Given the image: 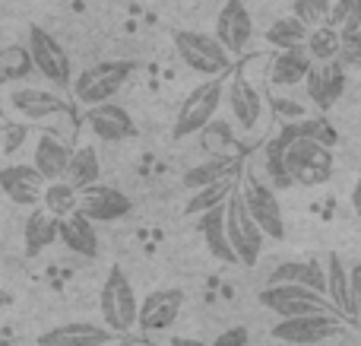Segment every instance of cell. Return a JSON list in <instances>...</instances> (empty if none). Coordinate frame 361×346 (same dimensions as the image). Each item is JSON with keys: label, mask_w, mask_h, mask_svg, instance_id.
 <instances>
[{"label": "cell", "mask_w": 361, "mask_h": 346, "mask_svg": "<svg viewBox=\"0 0 361 346\" xmlns=\"http://www.w3.org/2000/svg\"><path fill=\"white\" fill-rule=\"evenodd\" d=\"M305 89H307V99H311L317 108H333L339 95L345 93V67H343V61L314 64Z\"/></svg>", "instance_id": "obj_21"}, {"label": "cell", "mask_w": 361, "mask_h": 346, "mask_svg": "<svg viewBox=\"0 0 361 346\" xmlns=\"http://www.w3.org/2000/svg\"><path fill=\"white\" fill-rule=\"evenodd\" d=\"M70 159H73V150L67 143L54 137V133H38L35 146H32V165L38 169V175L48 184L54 181H67V169Z\"/></svg>", "instance_id": "obj_19"}, {"label": "cell", "mask_w": 361, "mask_h": 346, "mask_svg": "<svg viewBox=\"0 0 361 346\" xmlns=\"http://www.w3.org/2000/svg\"><path fill=\"white\" fill-rule=\"evenodd\" d=\"M44 188H48V181L38 175V169L32 162H10L0 169V191L16 207L38 210L44 201Z\"/></svg>", "instance_id": "obj_12"}, {"label": "cell", "mask_w": 361, "mask_h": 346, "mask_svg": "<svg viewBox=\"0 0 361 346\" xmlns=\"http://www.w3.org/2000/svg\"><path fill=\"white\" fill-rule=\"evenodd\" d=\"M352 207H355V213L361 216V172H358V181H355V188H352Z\"/></svg>", "instance_id": "obj_41"}, {"label": "cell", "mask_w": 361, "mask_h": 346, "mask_svg": "<svg viewBox=\"0 0 361 346\" xmlns=\"http://www.w3.org/2000/svg\"><path fill=\"white\" fill-rule=\"evenodd\" d=\"M209 346H250V334H247V328H228V330H222V334L216 337Z\"/></svg>", "instance_id": "obj_38"}, {"label": "cell", "mask_w": 361, "mask_h": 346, "mask_svg": "<svg viewBox=\"0 0 361 346\" xmlns=\"http://www.w3.org/2000/svg\"><path fill=\"white\" fill-rule=\"evenodd\" d=\"M263 169H267L273 188H295L292 175H288V169H286V146L276 137H269L267 146H263Z\"/></svg>", "instance_id": "obj_34"}, {"label": "cell", "mask_w": 361, "mask_h": 346, "mask_svg": "<svg viewBox=\"0 0 361 346\" xmlns=\"http://www.w3.org/2000/svg\"><path fill=\"white\" fill-rule=\"evenodd\" d=\"M99 178H102L99 153H95L92 143H80L73 150V159H70L67 181L73 184L76 191H86V188H92V184H99Z\"/></svg>", "instance_id": "obj_29"}, {"label": "cell", "mask_w": 361, "mask_h": 346, "mask_svg": "<svg viewBox=\"0 0 361 346\" xmlns=\"http://www.w3.org/2000/svg\"><path fill=\"white\" fill-rule=\"evenodd\" d=\"M114 340H121V337L114 330H108L105 324L70 321V324H57V328L44 330L38 337V346H111Z\"/></svg>", "instance_id": "obj_18"}, {"label": "cell", "mask_w": 361, "mask_h": 346, "mask_svg": "<svg viewBox=\"0 0 361 346\" xmlns=\"http://www.w3.org/2000/svg\"><path fill=\"white\" fill-rule=\"evenodd\" d=\"M169 346H209V343H203L200 337H171Z\"/></svg>", "instance_id": "obj_40"}, {"label": "cell", "mask_w": 361, "mask_h": 346, "mask_svg": "<svg viewBox=\"0 0 361 346\" xmlns=\"http://www.w3.org/2000/svg\"><path fill=\"white\" fill-rule=\"evenodd\" d=\"M238 184H241V172H235V175L222 178V181H216V184H209V188L193 191L190 201L184 203V213L187 216H197V220H200V216L209 213V210L225 207V203H228V197L238 191Z\"/></svg>", "instance_id": "obj_26"}, {"label": "cell", "mask_w": 361, "mask_h": 346, "mask_svg": "<svg viewBox=\"0 0 361 346\" xmlns=\"http://www.w3.org/2000/svg\"><path fill=\"white\" fill-rule=\"evenodd\" d=\"M184 290H156L140 302V321L137 330L143 334H165V330L175 328L178 315L184 311Z\"/></svg>", "instance_id": "obj_13"}, {"label": "cell", "mask_w": 361, "mask_h": 346, "mask_svg": "<svg viewBox=\"0 0 361 346\" xmlns=\"http://www.w3.org/2000/svg\"><path fill=\"white\" fill-rule=\"evenodd\" d=\"M225 89H228V86L222 83V76H219V80L197 83V89H193V93L180 102L178 118H175V133H171V137H175V140H187V137H193V133H203L206 127L216 121L219 108H222Z\"/></svg>", "instance_id": "obj_3"}, {"label": "cell", "mask_w": 361, "mask_h": 346, "mask_svg": "<svg viewBox=\"0 0 361 346\" xmlns=\"http://www.w3.org/2000/svg\"><path fill=\"white\" fill-rule=\"evenodd\" d=\"M330 25L336 32H358L361 29V0H336L330 10Z\"/></svg>", "instance_id": "obj_35"}, {"label": "cell", "mask_w": 361, "mask_h": 346, "mask_svg": "<svg viewBox=\"0 0 361 346\" xmlns=\"http://www.w3.org/2000/svg\"><path fill=\"white\" fill-rule=\"evenodd\" d=\"M257 299H260L263 309L273 311L279 321L305 318V315H339L330 299L307 290V286H263Z\"/></svg>", "instance_id": "obj_6"}, {"label": "cell", "mask_w": 361, "mask_h": 346, "mask_svg": "<svg viewBox=\"0 0 361 346\" xmlns=\"http://www.w3.org/2000/svg\"><path fill=\"white\" fill-rule=\"evenodd\" d=\"M99 311H102L105 328L114 330L118 337L137 330V321H140L137 292H133L130 280H127V273L121 270L118 264L108 267V277H105L102 292H99Z\"/></svg>", "instance_id": "obj_2"}, {"label": "cell", "mask_w": 361, "mask_h": 346, "mask_svg": "<svg viewBox=\"0 0 361 346\" xmlns=\"http://www.w3.org/2000/svg\"><path fill=\"white\" fill-rule=\"evenodd\" d=\"M314 70V57L307 48H292V51H276L269 61V86L276 89H295L307 83Z\"/></svg>", "instance_id": "obj_20"}, {"label": "cell", "mask_w": 361, "mask_h": 346, "mask_svg": "<svg viewBox=\"0 0 361 346\" xmlns=\"http://www.w3.org/2000/svg\"><path fill=\"white\" fill-rule=\"evenodd\" d=\"M29 48L32 61H35V73L44 76L48 83H54L57 89H73V73H70V57L63 51V44L57 42L51 32H44L42 25H29Z\"/></svg>", "instance_id": "obj_9"}, {"label": "cell", "mask_w": 361, "mask_h": 346, "mask_svg": "<svg viewBox=\"0 0 361 346\" xmlns=\"http://www.w3.org/2000/svg\"><path fill=\"white\" fill-rule=\"evenodd\" d=\"M29 73H35V61H32L25 44H6V48H0V86L4 83L25 80Z\"/></svg>", "instance_id": "obj_31"}, {"label": "cell", "mask_w": 361, "mask_h": 346, "mask_svg": "<svg viewBox=\"0 0 361 346\" xmlns=\"http://www.w3.org/2000/svg\"><path fill=\"white\" fill-rule=\"evenodd\" d=\"M54 241H61V220L51 216L44 207L32 210L23 222V248L25 258H38L44 254V248H51Z\"/></svg>", "instance_id": "obj_23"}, {"label": "cell", "mask_w": 361, "mask_h": 346, "mask_svg": "<svg viewBox=\"0 0 361 346\" xmlns=\"http://www.w3.org/2000/svg\"><path fill=\"white\" fill-rule=\"evenodd\" d=\"M273 105L279 108V112H286V114H298V118H301V105H292V102H276V99H273Z\"/></svg>", "instance_id": "obj_42"}, {"label": "cell", "mask_w": 361, "mask_h": 346, "mask_svg": "<svg viewBox=\"0 0 361 346\" xmlns=\"http://www.w3.org/2000/svg\"><path fill=\"white\" fill-rule=\"evenodd\" d=\"M267 286H307V290L326 296V270L320 261H282L269 273Z\"/></svg>", "instance_id": "obj_22"}, {"label": "cell", "mask_w": 361, "mask_h": 346, "mask_svg": "<svg viewBox=\"0 0 361 346\" xmlns=\"http://www.w3.org/2000/svg\"><path fill=\"white\" fill-rule=\"evenodd\" d=\"M282 146H286V169L295 184H301V188H320V184H326L333 178L336 156H333L330 143H324L317 137H295Z\"/></svg>", "instance_id": "obj_1"}, {"label": "cell", "mask_w": 361, "mask_h": 346, "mask_svg": "<svg viewBox=\"0 0 361 346\" xmlns=\"http://www.w3.org/2000/svg\"><path fill=\"white\" fill-rule=\"evenodd\" d=\"M225 229H228V241H231V248H235L238 264L254 267L263 254L267 235H263V229L254 222V216L247 213L241 191H235V194L228 197V203H225Z\"/></svg>", "instance_id": "obj_7"}, {"label": "cell", "mask_w": 361, "mask_h": 346, "mask_svg": "<svg viewBox=\"0 0 361 346\" xmlns=\"http://www.w3.org/2000/svg\"><path fill=\"white\" fill-rule=\"evenodd\" d=\"M343 67L358 70L361 67V29L358 32H345L343 35V54H339Z\"/></svg>", "instance_id": "obj_37"}, {"label": "cell", "mask_w": 361, "mask_h": 346, "mask_svg": "<svg viewBox=\"0 0 361 346\" xmlns=\"http://www.w3.org/2000/svg\"><path fill=\"white\" fill-rule=\"evenodd\" d=\"M349 290H352V321L361 324V264L349 270Z\"/></svg>", "instance_id": "obj_39"}, {"label": "cell", "mask_w": 361, "mask_h": 346, "mask_svg": "<svg viewBox=\"0 0 361 346\" xmlns=\"http://www.w3.org/2000/svg\"><path fill=\"white\" fill-rule=\"evenodd\" d=\"M86 124H89V131L95 133V140H105V143H121V140L137 137V121H133L130 112L121 108L118 102L86 108Z\"/></svg>", "instance_id": "obj_16"}, {"label": "cell", "mask_w": 361, "mask_h": 346, "mask_svg": "<svg viewBox=\"0 0 361 346\" xmlns=\"http://www.w3.org/2000/svg\"><path fill=\"white\" fill-rule=\"evenodd\" d=\"M6 112L13 121L23 124H42L51 121L57 114L67 112V102L54 93V89H42V86H16L6 93Z\"/></svg>", "instance_id": "obj_10"}, {"label": "cell", "mask_w": 361, "mask_h": 346, "mask_svg": "<svg viewBox=\"0 0 361 346\" xmlns=\"http://www.w3.org/2000/svg\"><path fill=\"white\" fill-rule=\"evenodd\" d=\"M235 172H238V165L231 156H212V159H206V162H197L193 169H187L180 184H184L187 191H200V188H209V184L235 175Z\"/></svg>", "instance_id": "obj_28"}, {"label": "cell", "mask_w": 361, "mask_h": 346, "mask_svg": "<svg viewBox=\"0 0 361 346\" xmlns=\"http://www.w3.org/2000/svg\"><path fill=\"white\" fill-rule=\"evenodd\" d=\"M42 207L48 210L51 216H57V220H67V216L80 213V191H76L70 181H54L44 188Z\"/></svg>", "instance_id": "obj_33"}, {"label": "cell", "mask_w": 361, "mask_h": 346, "mask_svg": "<svg viewBox=\"0 0 361 346\" xmlns=\"http://www.w3.org/2000/svg\"><path fill=\"white\" fill-rule=\"evenodd\" d=\"M295 16L307 25V29H320V25L330 23V10L333 0H292Z\"/></svg>", "instance_id": "obj_36"}, {"label": "cell", "mask_w": 361, "mask_h": 346, "mask_svg": "<svg viewBox=\"0 0 361 346\" xmlns=\"http://www.w3.org/2000/svg\"><path fill=\"white\" fill-rule=\"evenodd\" d=\"M326 299L333 302V309L339 311V318L352 321V290H349V270H345L343 258L330 254L326 258Z\"/></svg>", "instance_id": "obj_27"}, {"label": "cell", "mask_w": 361, "mask_h": 346, "mask_svg": "<svg viewBox=\"0 0 361 346\" xmlns=\"http://www.w3.org/2000/svg\"><path fill=\"white\" fill-rule=\"evenodd\" d=\"M111 346H130V343H127V340H114Z\"/></svg>", "instance_id": "obj_44"}, {"label": "cell", "mask_w": 361, "mask_h": 346, "mask_svg": "<svg viewBox=\"0 0 361 346\" xmlns=\"http://www.w3.org/2000/svg\"><path fill=\"white\" fill-rule=\"evenodd\" d=\"M307 38H311V29L301 23L298 16H282L276 19L267 29V42L273 44L276 51H292V48H307Z\"/></svg>", "instance_id": "obj_30"}, {"label": "cell", "mask_w": 361, "mask_h": 346, "mask_svg": "<svg viewBox=\"0 0 361 346\" xmlns=\"http://www.w3.org/2000/svg\"><path fill=\"white\" fill-rule=\"evenodd\" d=\"M238 191H241V197H244L247 213L254 216V222L263 229V235H267V239H273V241L286 239V220H282V207H279L276 191L269 188V184L257 181L254 175L241 178Z\"/></svg>", "instance_id": "obj_11"}, {"label": "cell", "mask_w": 361, "mask_h": 346, "mask_svg": "<svg viewBox=\"0 0 361 346\" xmlns=\"http://www.w3.org/2000/svg\"><path fill=\"white\" fill-rule=\"evenodd\" d=\"M216 38L228 54H244L254 38V16L244 0H225V6L216 16Z\"/></svg>", "instance_id": "obj_14"}, {"label": "cell", "mask_w": 361, "mask_h": 346, "mask_svg": "<svg viewBox=\"0 0 361 346\" xmlns=\"http://www.w3.org/2000/svg\"><path fill=\"white\" fill-rule=\"evenodd\" d=\"M175 51L193 73L206 76V80H219L231 67V54L222 48L216 35H206V32H175Z\"/></svg>", "instance_id": "obj_4"}, {"label": "cell", "mask_w": 361, "mask_h": 346, "mask_svg": "<svg viewBox=\"0 0 361 346\" xmlns=\"http://www.w3.org/2000/svg\"><path fill=\"white\" fill-rule=\"evenodd\" d=\"M225 102H228V112L231 118L238 121L244 133H250L257 124H260V114H263V95L257 93V86L247 80V76L238 70L231 76L228 89H225Z\"/></svg>", "instance_id": "obj_17"}, {"label": "cell", "mask_w": 361, "mask_h": 346, "mask_svg": "<svg viewBox=\"0 0 361 346\" xmlns=\"http://www.w3.org/2000/svg\"><path fill=\"white\" fill-rule=\"evenodd\" d=\"M10 305H13V292L0 286V311H6V309H10Z\"/></svg>", "instance_id": "obj_43"}, {"label": "cell", "mask_w": 361, "mask_h": 346, "mask_svg": "<svg viewBox=\"0 0 361 346\" xmlns=\"http://www.w3.org/2000/svg\"><path fill=\"white\" fill-rule=\"evenodd\" d=\"M80 213L92 222H118L133 213V201L121 188L92 184V188L80 191Z\"/></svg>", "instance_id": "obj_15"}, {"label": "cell", "mask_w": 361, "mask_h": 346, "mask_svg": "<svg viewBox=\"0 0 361 346\" xmlns=\"http://www.w3.org/2000/svg\"><path fill=\"white\" fill-rule=\"evenodd\" d=\"M133 70L137 67H133L130 61H99L95 67L82 70L73 80L76 102H82L86 108L108 105V102H114V95L121 93V86L130 80Z\"/></svg>", "instance_id": "obj_5"}, {"label": "cell", "mask_w": 361, "mask_h": 346, "mask_svg": "<svg viewBox=\"0 0 361 346\" xmlns=\"http://www.w3.org/2000/svg\"><path fill=\"white\" fill-rule=\"evenodd\" d=\"M61 245L70 254H80V258H99V232H95V222L82 213H73L67 220H61Z\"/></svg>", "instance_id": "obj_24"}, {"label": "cell", "mask_w": 361, "mask_h": 346, "mask_svg": "<svg viewBox=\"0 0 361 346\" xmlns=\"http://www.w3.org/2000/svg\"><path fill=\"white\" fill-rule=\"evenodd\" d=\"M349 321L339 315H305V318H288V321H276L269 328V337L279 343L292 346H317L333 337H343Z\"/></svg>", "instance_id": "obj_8"}, {"label": "cell", "mask_w": 361, "mask_h": 346, "mask_svg": "<svg viewBox=\"0 0 361 346\" xmlns=\"http://www.w3.org/2000/svg\"><path fill=\"white\" fill-rule=\"evenodd\" d=\"M307 54L314 57V64H333L343 54V32H336L330 23L320 25V29H311V38H307Z\"/></svg>", "instance_id": "obj_32"}, {"label": "cell", "mask_w": 361, "mask_h": 346, "mask_svg": "<svg viewBox=\"0 0 361 346\" xmlns=\"http://www.w3.org/2000/svg\"><path fill=\"white\" fill-rule=\"evenodd\" d=\"M197 229H200V235H203L212 258L222 261V264H238L235 248H231V241H228V229H225V207L203 213L197 220Z\"/></svg>", "instance_id": "obj_25"}]
</instances>
